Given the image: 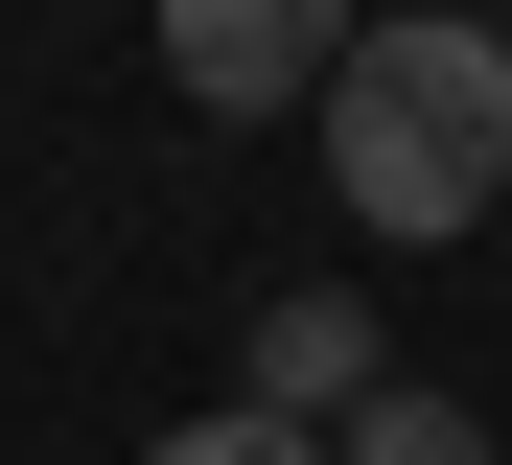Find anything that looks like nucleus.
Masks as SVG:
<instances>
[{
  "instance_id": "obj_2",
  "label": "nucleus",
  "mask_w": 512,
  "mask_h": 465,
  "mask_svg": "<svg viewBox=\"0 0 512 465\" xmlns=\"http://www.w3.org/2000/svg\"><path fill=\"white\" fill-rule=\"evenodd\" d=\"M350 70V0H163V93L187 117H280Z\"/></svg>"
},
{
  "instance_id": "obj_6",
  "label": "nucleus",
  "mask_w": 512,
  "mask_h": 465,
  "mask_svg": "<svg viewBox=\"0 0 512 465\" xmlns=\"http://www.w3.org/2000/svg\"><path fill=\"white\" fill-rule=\"evenodd\" d=\"M489 24H512V0H489Z\"/></svg>"
},
{
  "instance_id": "obj_3",
  "label": "nucleus",
  "mask_w": 512,
  "mask_h": 465,
  "mask_svg": "<svg viewBox=\"0 0 512 465\" xmlns=\"http://www.w3.org/2000/svg\"><path fill=\"white\" fill-rule=\"evenodd\" d=\"M373 372H396V349H373L350 279H280V303H256V396H280V419H350Z\"/></svg>"
},
{
  "instance_id": "obj_1",
  "label": "nucleus",
  "mask_w": 512,
  "mask_h": 465,
  "mask_svg": "<svg viewBox=\"0 0 512 465\" xmlns=\"http://www.w3.org/2000/svg\"><path fill=\"white\" fill-rule=\"evenodd\" d=\"M326 186H350V233L443 256L512 210V24L489 0H396V24H350V70H326Z\"/></svg>"
},
{
  "instance_id": "obj_5",
  "label": "nucleus",
  "mask_w": 512,
  "mask_h": 465,
  "mask_svg": "<svg viewBox=\"0 0 512 465\" xmlns=\"http://www.w3.org/2000/svg\"><path fill=\"white\" fill-rule=\"evenodd\" d=\"M140 465H326V419H280V396H233V419H163Z\"/></svg>"
},
{
  "instance_id": "obj_4",
  "label": "nucleus",
  "mask_w": 512,
  "mask_h": 465,
  "mask_svg": "<svg viewBox=\"0 0 512 465\" xmlns=\"http://www.w3.org/2000/svg\"><path fill=\"white\" fill-rule=\"evenodd\" d=\"M326 465H489V419H466V396H419V372H373V396H350V442H326Z\"/></svg>"
}]
</instances>
